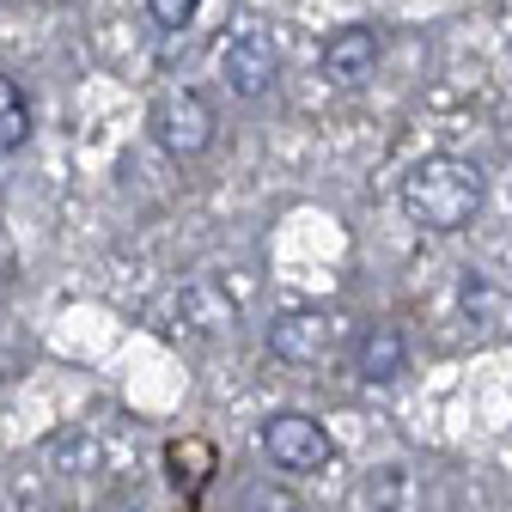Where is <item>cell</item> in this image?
Here are the masks:
<instances>
[{
  "instance_id": "1",
  "label": "cell",
  "mask_w": 512,
  "mask_h": 512,
  "mask_svg": "<svg viewBox=\"0 0 512 512\" xmlns=\"http://www.w3.org/2000/svg\"><path fill=\"white\" fill-rule=\"evenodd\" d=\"M403 214L421 226V232H464L482 202H488V177L476 159H458V153H433L421 165H409L403 189H397Z\"/></svg>"
},
{
  "instance_id": "2",
  "label": "cell",
  "mask_w": 512,
  "mask_h": 512,
  "mask_svg": "<svg viewBox=\"0 0 512 512\" xmlns=\"http://www.w3.org/2000/svg\"><path fill=\"white\" fill-rule=\"evenodd\" d=\"M342 348H348V317L324 311V305L281 311L275 324H269V354L281 366H330Z\"/></svg>"
},
{
  "instance_id": "3",
  "label": "cell",
  "mask_w": 512,
  "mask_h": 512,
  "mask_svg": "<svg viewBox=\"0 0 512 512\" xmlns=\"http://www.w3.org/2000/svg\"><path fill=\"white\" fill-rule=\"evenodd\" d=\"M147 128H153V141L171 153V159H202L214 147V104L202 92H159L153 110H147Z\"/></svg>"
},
{
  "instance_id": "4",
  "label": "cell",
  "mask_w": 512,
  "mask_h": 512,
  "mask_svg": "<svg viewBox=\"0 0 512 512\" xmlns=\"http://www.w3.org/2000/svg\"><path fill=\"white\" fill-rule=\"evenodd\" d=\"M263 458L287 476H317L336 458V439L324 433V421H311L305 409H281L263 421Z\"/></svg>"
},
{
  "instance_id": "5",
  "label": "cell",
  "mask_w": 512,
  "mask_h": 512,
  "mask_svg": "<svg viewBox=\"0 0 512 512\" xmlns=\"http://www.w3.org/2000/svg\"><path fill=\"white\" fill-rule=\"evenodd\" d=\"M220 74H226L232 98H263V92H275V80H281V43H275V31L269 25L232 31L226 49H220Z\"/></svg>"
},
{
  "instance_id": "6",
  "label": "cell",
  "mask_w": 512,
  "mask_h": 512,
  "mask_svg": "<svg viewBox=\"0 0 512 512\" xmlns=\"http://www.w3.org/2000/svg\"><path fill=\"white\" fill-rule=\"evenodd\" d=\"M378 55H384V31L378 25H348L324 43V80L330 86H360V80H372Z\"/></svg>"
},
{
  "instance_id": "7",
  "label": "cell",
  "mask_w": 512,
  "mask_h": 512,
  "mask_svg": "<svg viewBox=\"0 0 512 512\" xmlns=\"http://www.w3.org/2000/svg\"><path fill=\"white\" fill-rule=\"evenodd\" d=\"M354 372L360 384H397L409 372V342L397 324H366V336L354 342Z\"/></svg>"
},
{
  "instance_id": "8",
  "label": "cell",
  "mask_w": 512,
  "mask_h": 512,
  "mask_svg": "<svg viewBox=\"0 0 512 512\" xmlns=\"http://www.w3.org/2000/svg\"><path fill=\"white\" fill-rule=\"evenodd\" d=\"M177 305H183V317L196 324L202 336H232L238 330V305H232V293L220 287V281H189L183 293H177Z\"/></svg>"
},
{
  "instance_id": "9",
  "label": "cell",
  "mask_w": 512,
  "mask_h": 512,
  "mask_svg": "<svg viewBox=\"0 0 512 512\" xmlns=\"http://www.w3.org/2000/svg\"><path fill=\"white\" fill-rule=\"evenodd\" d=\"M31 141V98L19 92V80L0 74V159L19 153Z\"/></svg>"
},
{
  "instance_id": "10",
  "label": "cell",
  "mask_w": 512,
  "mask_h": 512,
  "mask_svg": "<svg viewBox=\"0 0 512 512\" xmlns=\"http://www.w3.org/2000/svg\"><path fill=\"white\" fill-rule=\"evenodd\" d=\"M366 506H372V512H409V470H403V464H384V470L366 482Z\"/></svg>"
},
{
  "instance_id": "11",
  "label": "cell",
  "mask_w": 512,
  "mask_h": 512,
  "mask_svg": "<svg viewBox=\"0 0 512 512\" xmlns=\"http://www.w3.org/2000/svg\"><path fill=\"white\" fill-rule=\"evenodd\" d=\"M196 7H202V0H147V13H153L159 31H183L189 19H196Z\"/></svg>"
},
{
  "instance_id": "12",
  "label": "cell",
  "mask_w": 512,
  "mask_h": 512,
  "mask_svg": "<svg viewBox=\"0 0 512 512\" xmlns=\"http://www.w3.org/2000/svg\"><path fill=\"white\" fill-rule=\"evenodd\" d=\"M458 299H464V311L476 317V324H482V317H494V305H500V293H494L482 275H464V293H458Z\"/></svg>"
},
{
  "instance_id": "13",
  "label": "cell",
  "mask_w": 512,
  "mask_h": 512,
  "mask_svg": "<svg viewBox=\"0 0 512 512\" xmlns=\"http://www.w3.org/2000/svg\"><path fill=\"white\" fill-rule=\"evenodd\" d=\"M244 512H293V494H275V488H244Z\"/></svg>"
}]
</instances>
